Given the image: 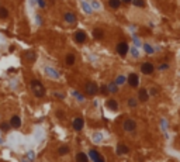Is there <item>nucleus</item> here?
<instances>
[{"label": "nucleus", "instance_id": "1", "mask_svg": "<svg viewBox=\"0 0 180 162\" xmlns=\"http://www.w3.org/2000/svg\"><path fill=\"white\" fill-rule=\"evenodd\" d=\"M30 86H31V89H33L34 95H35L37 97H42L44 95H45V87H44V85H42V83H41L39 81H37V79L31 81Z\"/></svg>", "mask_w": 180, "mask_h": 162}, {"label": "nucleus", "instance_id": "2", "mask_svg": "<svg viewBox=\"0 0 180 162\" xmlns=\"http://www.w3.org/2000/svg\"><path fill=\"white\" fill-rule=\"evenodd\" d=\"M84 90H86L87 95L94 96V95L98 92V87H97V85H96L94 82H87V83L84 85Z\"/></svg>", "mask_w": 180, "mask_h": 162}, {"label": "nucleus", "instance_id": "3", "mask_svg": "<svg viewBox=\"0 0 180 162\" xmlns=\"http://www.w3.org/2000/svg\"><path fill=\"white\" fill-rule=\"evenodd\" d=\"M153 71H155V66L151 62H144L141 65V72L144 75H151V73H153Z\"/></svg>", "mask_w": 180, "mask_h": 162}, {"label": "nucleus", "instance_id": "4", "mask_svg": "<svg viewBox=\"0 0 180 162\" xmlns=\"http://www.w3.org/2000/svg\"><path fill=\"white\" fill-rule=\"evenodd\" d=\"M117 52H118V55H120V56H125V55H127V52H128V44H127L125 41L120 42V44L117 45Z\"/></svg>", "mask_w": 180, "mask_h": 162}, {"label": "nucleus", "instance_id": "5", "mask_svg": "<svg viewBox=\"0 0 180 162\" xmlns=\"http://www.w3.org/2000/svg\"><path fill=\"white\" fill-rule=\"evenodd\" d=\"M135 128H137V123H135L134 120L128 118V120L124 121V130H125V131L131 132V131H135Z\"/></svg>", "mask_w": 180, "mask_h": 162}, {"label": "nucleus", "instance_id": "6", "mask_svg": "<svg viewBox=\"0 0 180 162\" xmlns=\"http://www.w3.org/2000/svg\"><path fill=\"white\" fill-rule=\"evenodd\" d=\"M138 83H139V78H138V75H137V73H131V75L128 76V85H130L131 87H137Z\"/></svg>", "mask_w": 180, "mask_h": 162}, {"label": "nucleus", "instance_id": "7", "mask_svg": "<svg viewBox=\"0 0 180 162\" xmlns=\"http://www.w3.org/2000/svg\"><path fill=\"white\" fill-rule=\"evenodd\" d=\"M86 38H87V35H86V32L82 31V30H79V31L75 34V40H76V42H79V44L86 42Z\"/></svg>", "mask_w": 180, "mask_h": 162}, {"label": "nucleus", "instance_id": "8", "mask_svg": "<svg viewBox=\"0 0 180 162\" xmlns=\"http://www.w3.org/2000/svg\"><path fill=\"white\" fill-rule=\"evenodd\" d=\"M83 126H84V120H83L82 117H76L73 120V128L76 130V131H80L83 128Z\"/></svg>", "mask_w": 180, "mask_h": 162}, {"label": "nucleus", "instance_id": "9", "mask_svg": "<svg viewBox=\"0 0 180 162\" xmlns=\"http://www.w3.org/2000/svg\"><path fill=\"white\" fill-rule=\"evenodd\" d=\"M10 126L14 127V128H20L21 127V118L18 116H13L11 120H10Z\"/></svg>", "mask_w": 180, "mask_h": 162}, {"label": "nucleus", "instance_id": "10", "mask_svg": "<svg viewBox=\"0 0 180 162\" xmlns=\"http://www.w3.org/2000/svg\"><path fill=\"white\" fill-rule=\"evenodd\" d=\"M138 99H139L141 102H147L148 99H149V93H148L147 89H141V90L138 92Z\"/></svg>", "mask_w": 180, "mask_h": 162}, {"label": "nucleus", "instance_id": "11", "mask_svg": "<svg viewBox=\"0 0 180 162\" xmlns=\"http://www.w3.org/2000/svg\"><path fill=\"white\" fill-rule=\"evenodd\" d=\"M64 18H65L66 23H69V24H75L76 23V16L73 13H65Z\"/></svg>", "mask_w": 180, "mask_h": 162}, {"label": "nucleus", "instance_id": "12", "mask_svg": "<svg viewBox=\"0 0 180 162\" xmlns=\"http://www.w3.org/2000/svg\"><path fill=\"white\" fill-rule=\"evenodd\" d=\"M125 152H128V147L124 145V144H118V145H117V154H118V155H122V154H125Z\"/></svg>", "mask_w": 180, "mask_h": 162}, {"label": "nucleus", "instance_id": "13", "mask_svg": "<svg viewBox=\"0 0 180 162\" xmlns=\"http://www.w3.org/2000/svg\"><path fill=\"white\" fill-rule=\"evenodd\" d=\"M76 162H89V157L83 152H79L76 155Z\"/></svg>", "mask_w": 180, "mask_h": 162}, {"label": "nucleus", "instance_id": "14", "mask_svg": "<svg viewBox=\"0 0 180 162\" xmlns=\"http://www.w3.org/2000/svg\"><path fill=\"white\" fill-rule=\"evenodd\" d=\"M65 62H66V66H72V65L75 64V55L73 54H68Z\"/></svg>", "mask_w": 180, "mask_h": 162}, {"label": "nucleus", "instance_id": "15", "mask_svg": "<svg viewBox=\"0 0 180 162\" xmlns=\"http://www.w3.org/2000/svg\"><path fill=\"white\" fill-rule=\"evenodd\" d=\"M107 107L111 109V110H117L118 109V103L115 102L114 99H110V100H107Z\"/></svg>", "mask_w": 180, "mask_h": 162}, {"label": "nucleus", "instance_id": "16", "mask_svg": "<svg viewBox=\"0 0 180 162\" xmlns=\"http://www.w3.org/2000/svg\"><path fill=\"white\" fill-rule=\"evenodd\" d=\"M107 90H108L110 93H117V92H118V85H117L115 82H111V83L107 86Z\"/></svg>", "mask_w": 180, "mask_h": 162}, {"label": "nucleus", "instance_id": "17", "mask_svg": "<svg viewBox=\"0 0 180 162\" xmlns=\"http://www.w3.org/2000/svg\"><path fill=\"white\" fill-rule=\"evenodd\" d=\"M108 6L111 7V9H120V6H121V0H108Z\"/></svg>", "mask_w": 180, "mask_h": 162}, {"label": "nucleus", "instance_id": "18", "mask_svg": "<svg viewBox=\"0 0 180 162\" xmlns=\"http://www.w3.org/2000/svg\"><path fill=\"white\" fill-rule=\"evenodd\" d=\"M103 35H104L103 30H100V28H94V30H93V37H94L96 40H101Z\"/></svg>", "mask_w": 180, "mask_h": 162}, {"label": "nucleus", "instance_id": "19", "mask_svg": "<svg viewBox=\"0 0 180 162\" xmlns=\"http://www.w3.org/2000/svg\"><path fill=\"white\" fill-rule=\"evenodd\" d=\"M25 58H27L30 62H34V61H35V52H33V51L25 52Z\"/></svg>", "mask_w": 180, "mask_h": 162}, {"label": "nucleus", "instance_id": "20", "mask_svg": "<svg viewBox=\"0 0 180 162\" xmlns=\"http://www.w3.org/2000/svg\"><path fill=\"white\" fill-rule=\"evenodd\" d=\"M7 16H9V10H7L6 7L0 6V17H1V18H6Z\"/></svg>", "mask_w": 180, "mask_h": 162}, {"label": "nucleus", "instance_id": "21", "mask_svg": "<svg viewBox=\"0 0 180 162\" xmlns=\"http://www.w3.org/2000/svg\"><path fill=\"white\" fill-rule=\"evenodd\" d=\"M131 3L134 6H138V7H145V1L144 0H131Z\"/></svg>", "mask_w": 180, "mask_h": 162}, {"label": "nucleus", "instance_id": "22", "mask_svg": "<svg viewBox=\"0 0 180 162\" xmlns=\"http://www.w3.org/2000/svg\"><path fill=\"white\" fill-rule=\"evenodd\" d=\"M68 152H69V148H68V147H61V148L58 149V154H59V155H65Z\"/></svg>", "mask_w": 180, "mask_h": 162}, {"label": "nucleus", "instance_id": "23", "mask_svg": "<svg viewBox=\"0 0 180 162\" xmlns=\"http://www.w3.org/2000/svg\"><path fill=\"white\" fill-rule=\"evenodd\" d=\"M137 104H138V102H137L134 97H130V99H128V106H130V107H137Z\"/></svg>", "mask_w": 180, "mask_h": 162}, {"label": "nucleus", "instance_id": "24", "mask_svg": "<svg viewBox=\"0 0 180 162\" xmlns=\"http://www.w3.org/2000/svg\"><path fill=\"white\" fill-rule=\"evenodd\" d=\"M89 155H90V158H92V159H93V161H94V159H96V158H98V157H100V154H98L97 151H94V149H92V151H90V154H89Z\"/></svg>", "mask_w": 180, "mask_h": 162}, {"label": "nucleus", "instance_id": "25", "mask_svg": "<svg viewBox=\"0 0 180 162\" xmlns=\"http://www.w3.org/2000/svg\"><path fill=\"white\" fill-rule=\"evenodd\" d=\"M45 72H47L48 75H52V78H55V79L58 78V73H56L55 71H52V69H49V68H47V69H45Z\"/></svg>", "mask_w": 180, "mask_h": 162}, {"label": "nucleus", "instance_id": "26", "mask_svg": "<svg viewBox=\"0 0 180 162\" xmlns=\"http://www.w3.org/2000/svg\"><path fill=\"white\" fill-rule=\"evenodd\" d=\"M10 127H11V126H10V124H7V123H3V124H0V130H1V131H7Z\"/></svg>", "mask_w": 180, "mask_h": 162}, {"label": "nucleus", "instance_id": "27", "mask_svg": "<svg viewBox=\"0 0 180 162\" xmlns=\"http://www.w3.org/2000/svg\"><path fill=\"white\" fill-rule=\"evenodd\" d=\"M98 90H100L103 95H107V93H108V90H107V86H104V85H101V87H100Z\"/></svg>", "mask_w": 180, "mask_h": 162}, {"label": "nucleus", "instance_id": "28", "mask_svg": "<svg viewBox=\"0 0 180 162\" xmlns=\"http://www.w3.org/2000/svg\"><path fill=\"white\" fill-rule=\"evenodd\" d=\"M73 95H75V96L78 97V100H79V102H82V100H83V95H80V93H78V92H73Z\"/></svg>", "mask_w": 180, "mask_h": 162}, {"label": "nucleus", "instance_id": "29", "mask_svg": "<svg viewBox=\"0 0 180 162\" xmlns=\"http://www.w3.org/2000/svg\"><path fill=\"white\" fill-rule=\"evenodd\" d=\"M125 82V78H122V76H120V78H117V81H115V83L118 85V83H124Z\"/></svg>", "mask_w": 180, "mask_h": 162}, {"label": "nucleus", "instance_id": "30", "mask_svg": "<svg viewBox=\"0 0 180 162\" xmlns=\"http://www.w3.org/2000/svg\"><path fill=\"white\" fill-rule=\"evenodd\" d=\"M167 68H169V65H167V64H162L161 66H159V69H161V71H165V69H167Z\"/></svg>", "mask_w": 180, "mask_h": 162}, {"label": "nucleus", "instance_id": "31", "mask_svg": "<svg viewBox=\"0 0 180 162\" xmlns=\"http://www.w3.org/2000/svg\"><path fill=\"white\" fill-rule=\"evenodd\" d=\"M93 162H104V159H103V157L100 155V157H98V158H96V159H94Z\"/></svg>", "mask_w": 180, "mask_h": 162}, {"label": "nucleus", "instance_id": "32", "mask_svg": "<svg viewBox=\"0 0 180 162\" xmlns=\"http://www.w3.org/2000/svg\"><path fill=\"white\" fill-rule=\"evenodd\" d=\"M148 93H151V95H156L158 92H156V89H151V90H149Z\"/></svg>", "mask_w": 180, "mask_h": 162}, {"label": "nucleus", "instance_id": "33", "mask_svg": "<svg viewBox=\"0 0 180 162\" xmlns=\"http://www.w3.org/2000/svg\"><path fill=\"white\" fill-rule=\"evenodd\" d=\"M132 55H134V56H138V51H137L135 48L132 49Z\"/></svg>", "mask_w": 180, "mask_h": 162}, {"label": "nucleus", "instance_id": "34", "mask_svg": "<svg viewBox=\"0 0 180 162\" xmlns=\"http://www.w3.org/2000/svg\"><path fill=\"white\" fill-rule=\"evenodd\" d=\"M38 4H39V6H41V7H44V6H45V3H44V1H42V0H38Z\"/></svg>", "mask_w": 180, "mask_h": 162}, {"label": "nucleus", "instance_id": "35", "mask_svg": "<svg viewBox=\"0 0 180 162\" xmlns=\"http://www.w3.org/2000/svg\"><path fill=\"white\" fill-rule=\"evenodd\" d=\"M55 96L59 97V99H64V95H61V93H55Z\"/></svg>", "mask_w": 180, "mask_h": 162}, {"label": "nucleus", "instance_id": "36", "mask_svg": "<svg viewBox=\"0 0 180 162\" xmlns=\"http://www.w3.org/2000/svg\"><path fill=\"white\" fill-rule=\"evenodd\" d=\"M145 49H147V51H148V52H152V49H151V48H149V47H148V45H145Z\"/></svg>", "mask_w": 180, "mask_h": 162}, {"label": "nucleus", "instance_id": "37", "mask_svg": "<svg viewBox=\"0 0 180 162\" xmlns=\"http://www.w3.org/2000/svg\"><path fill=\"white\" fill-rule=\"evenodd\" d=\"M121 1H124V3H131V0H121Z\"/></svg>", "mask_w": 180, "mask_h": 162}]
</instances>
